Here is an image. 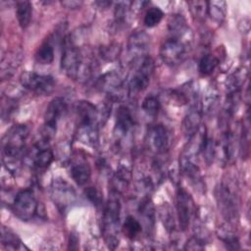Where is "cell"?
Listing matches in <instances>:
<instances>
[{
  "mask_svg": "<svg viewBox=\"0 0 251 251\" xmlns=\"http://www.w3.org/2000/svg\"><path fill=\"white\" fill-rule=\"evenodd\" d=\"M12 211L22 221H30L39 216V203L29 188L20 190L12 203Z\"/></svg>",
  "mask_w": 251,
  "mask_h": 251,
  "instance_id": "obj_7",
  "label": "cell"
},
{
  "mask_svg": "<svg viewBox=\"0 0 251 251\" xmlns=\"http://www.w3.org/2000/svg\"><path fill=\"white\" fill-rule=\"evenodd\" d=\"M21 84L27 90L37 95H48L55 88V79L52 75L37 74L35 72H25L20 76Z\"/></svg>",
  "mask_w": 251,
  "mask_h": 251,
  "instance_id": "obj_10",
  "label": "cell"
},
{
  "mask_svg": "<svg viewBox=\"0 0 251 251\" xmlns=\"http://www.w3.org/2000/svg\"><path fill=\"white\" fill-rule=\"evenodd\" d=\"M215 199L222 217L229 225H234L238 221V200L230 185L226 182L218 183L215 187Z\"/></svg>",
  "mask_w": 251,
  "mask_h": 251,
  "instance_id": "obj_5",
  "label": "cell"
},
{
  "mask_svg": "<svg viewBox=\"0 0 251 251\" xmlns=\"http://www.w3.org/2000/svg\"><path fill=\"white\" fill-rule=\"evenodd\" d=\"M207 15L217 24H222L226 15V3L225 1H208Z\"/></svg>",
  "mask_w": 251,
  "mask_h": 251,
  "instance_id": "obj_25",
  "label": "cell"
},
{
  "mask_svg": "<svg viewBox=\"0 0 251 251\" xmlns=\"http://www.w3.org/2000/svg\"><path fill=\"white\" fill-rule=\"evenodd\" d=\"M150 147L158 154H164L170 146V134L167 127L161 124L153 126L149 130Z\"/></svg>",
  "mask_w": 251,
  "mask_h": 251,
  "instance_id": "obj_18",
  "label": "cell"
},
{
  "mask_svg": "<svg viewBox=\"0 0 251 251\" xmlns=\"http://www.w3.org/2000/svg\"><path fill=\"white\" fill-rule=\"evenodd\" d=\"M51 198L60 212H66L76 200L74 187L63 178H54L50 185Z\"/></svg>",
  "mask_w": 251,
  "mask_h": 251,
  "instance_id": "obj_9",
  "label": "cell"
},
{
  "mask_svg": "<svg viewBox=\"0 0 251 251\" xmlns=\"http://www.w3.org/2000/svg\"><path fill=\"white\" fill-rule=\"evenodd\" d=\"M220 100V94L218 89L215 86H210L204 96H203V100L201 103V108H202V112L203 114L206 115H210L211 113H213L216 109V107L218 106Z\"/></svg>",
  "mask_w": 251,
  "mask_h": 251,
  "instance_id": "obj_24",
  "label": "cell"
},
{
  "mask_svg": "<svg viewBox=\"0 0 251 251\" xmlns=\"http://www.w3.org/2000/svg\"><path fill=\"white\" fill-rule=\"evenodd\" d=\"M76 136L79 142L94 146L98 142L99 125L102 123L99 109L88 101L76 105Z\"/></svg>",
  "mask_w": 251,
  "mask_h": 251,
  "instance_id": "obj_3",
  "label": "cell"
},
{
  "mask_svg": "<svg viewBox=\"0 0 251 251\" xmlns=\"http://www.w3.org/2000/svg\"><path fill=\"white\" fill-rule=\"evenodd\" d=\"M121 209L122 205L119 194L112 191L104 206L102 216V233L105 243L110 249H116L120 242Z\"/></svg>",
  "mask_w": 251,
  "mask_h": 251,
  "instance_id": "obj_4",
  "label": "cell"
},
{
  "mask_svg": "<svg viewBox=\"0 0 251 251\" xmlns=\"http://www.w3.org/2000/svg\"><path fill=\"white\" fill-rule=\"evenodd\" d=\"M205 238L200 237L198 235H194L192 237H190L188 239V241L185 244L184 249H188V250H201L204 249V245H205Z\"/></svg>",
  "mask_w": 251,
  "mask_h": 251,
  "instance_id": "obj_38",
  "label": "cell"
},
{
  "mask_svg": "<svg viewBox=\"0 0 251 251\" xmlns=\"http://www.w3.org/2000/svg\"><path fill=\"white\" fill-rule=\"evenodd\" d=\"M29 135V129L26 125L19 124L11 126L1 142L2 161L4 167L11 174H17L25 156V144Z\"/></svg>",
  "mask_w": 251,
  "mask_h": 251,
  "instance_id": "obj_1",
  "label": "cell"
},
{
  "mask_svg": "<svg viewBox=\"0 0 251 251\" xmlns=\"http://www.w3.org/2000/svg\"><path fill=\"white\" fill-rule=\"evenodd\" d=\"M95 86L99 91L105 92L110 99L117 100L123 94L125 80L118 72L112 71L101 75L96 80Z\"/></svg>",
  "mask_w": 251,
  "mask_h": 251,
  "instance_id": "obj_14",
  "label": "cell"
},
{
  "mask_svg": "<svg viewBox=\"0 0 251 251\" xmlns=\"http://www.w3.org/2000/svg\"><path fill=\"white\" fill-rule=\"evenodd\" d=\"M72 178L77 185L86 184L91 177V168L89 163L83 158H75L72 161L70 166Z\"/></svg>",
  "mask_w": 251,
  "mask_h": 251,
  "instance_id": "obj_20",
  "label": "cell"
},
{
  "mask_svg": "<svg viewBox=\"0 0 251 251\" xmlns=\"http://www.w3.org/2000/svg\"><path fill=\"white\" fill-rule=\"evenodd\" d=\"M190 41L191 36H169L160 47L162 61L170 67H176L182 63L188 55Z\"/></svg>",
  "mask_w": 251,
  "mask_h": 251,
  "instance_id": "obj_6",
  "label": "cell"
},
{
  "mask_svg": "<svg viewBox=\"0 0 251 251\" xmlns=\"http://www.w3.org/2000/svg\"><path fill=\"white\" fill-rule=\"evenodd\" d=\"M68 103L63 97H55L48 104L44 114V138H51L57 129L59 121L66 115Z\"/></svg>",
  "mask_w": 251,
  "mask_h": 251,
  "instance_id": "obj_11",
  "label": "cell"
},
{
  "mask_svg": "<svg viewBox=\"0 0 251 251\" xmlns=\"http://www.w3.org/2000/svg\"><path fill=\"white\" fill-rule=\"evenodd\" d=\"M1 233V243L5 248L11 250H20L25 248L22 240L18 237V235L9 228L3 226Z\"/></svg>",
  "mask_w": 251,
  "mask_h": 251,
  "instance_id": "obj_27",
  "label": "cell"
},
{
  "mask_svg": "<svg viewBox=\"0 0 251 251\" xmlns=\"http://www.w3.org/2000/svg\"><path fill=\"white\" fill-rule=\"evenodd\" d=\"M131 4H132L131 2H127V1L117 3L114 11V16H115V21L118 25H122L126 22Z\"/></svg>",
  "mask_w": 251,
  "mask_h": 251,
  "instance_id": "obj_34",
  "label": "cell"
},
{
  "mask_svg": "<svg viewBox=\"0 0 251 251\" xmlns=\"http://www.w3.org/2000/svg\"><path fill=\"white\" fill-rule=\"evenodd\" d=\"M176 207L179 228L185 231L195 214V204L189 192L180 186L176 189Z\"/></svg>",
  "mask_w": 251,
  "mask_h": 251,
  "instance_id": "obj_12",
  "label": "cell"
},
{
  "mask_svg": "<svg viewBox=\"0 0 251 251\" xmlns=\"http://www.w3.org/2000/svg\"><path fill=\"white\" fill-rule=\"evenodd\" d=\"M150 36L143 30H138L128 38L127 42V54L133 60L140 59L149 48Z\"/></svg>",
  "mask_w": 251,
  "mask_h": 251,
  "instance_id": "obj_17",
  "label": "cell"
},
{
  "mask_svg": "<svg viewBox=\"0 0 251 251\" xmlns=\"http://www.w3.org/2000/svg\"><path fill=\"white\" fill-rule=\"evenodd\" d=\"M159 214H160V218L161 221L164 225V226L166 227V229L168 230V232H172L175 229V218H174V214L172 212V209L170 207V205H168V203H164L159 210Z\"/></svg>",
  "mask_w": 251,
  "mask_h": 251,
  "instance_id": "obj_31",
  "label": "cell"
},
{
  "mask_svg": "<svg viewBox=\"0 0 251 251\" xmlns=\"http://www.w3.org/2000/svg\"><path fill=\"white\" fill-rule=\"evenodd\" d=\"M154 72V61L149 56H144L140 60L137 68L133 72L127 85L129 95H136L144 91L152 77Z\"/></svg>",
  "mask_w": 251,
  "mask_h": 251,
  "instance_id": "obj_8",
  "label": "cell"
},
{
  "mask_svg": "<svg viewBox=\"0 0 251 251\" xmlns=\"http://www.w3.org/2000/svg\"><path fill=\"white\" fill-rule=\"evenodd\" d=\"M35 61L38 64L49 65L54 61V47L50 39H46L35 52Z\"/></svg>",
  "mask_w": 251,
  "mask_h": 251,
  "instance_id": "obj_26",
  "label": "cell"
},
{
  "mask_svg": "<svg viewBox=\"0 0 251 251\" xmlns=\"http://www.w3.org/2000/svg\"><path fill=\"white\" fill-rule=\"evenodd\" d=\"M85 195L87 199L95 206H101L103 202V197L100 191L95 187H88L85 190Z\"/></svg>",
  "mask_w": 251,
  "mask_h": 251,
  "instance_id": "obj_37",
  "label": "cell"
},
{
  "mask_svg": "<svg viewBox=\"0 0 251 251\" xmlns=\"http://www.w3.org/2000/svg\"><path fill=\"white\" fill-rule=\"evenodd\" d=\"M142 230V225L141 223L136 220L132 216H127L125 220V223L123 225V232L124 234L129 238L134 239Z\"/></svg>",
  "mask_w": 251,
  "mask_h": 251,
  "instance_id": "obj_28",
  "label": "cell"
},
{
  "mask_svg": "<svg viewBox=\"0 0 251 251\" xmlns=\"http://www.w3.org/2000/svg\"><path fill=\"white\" fill-rule=\"evenodd\" d=\"M161 102L154 94L147 95L142 102V109L149 117H156L160 111Z\"/></svg>",
  "mask_w": 251,
  "mask_h": 251,
  "instance_id": "obj_30",
  "label": "cell"
},
{
  "mask_svg": "<svg viewBox=\"0 0 251 251\" xmlns=\"http://www.w3.org/2000/svg\"><path fill=\"white\" fill-rule=\"evenodd\" d=\"M16 16L20 26L25 29L32 18V5L29 1H18L16 3Z\"/></svg>",
  "mask_w": 251,
  "mask_h": 251,
  "instance_id": "obj_23",
  "label": "cell"
},
{
  "mask_svg": "<svg viewBox=\"0 0 251 251\" xmlns=\"http://www.w3.org/2000/svg\"><path fill=\"white\" fill-rule=\"evenodd\" d=\"M202 116L203 112L201 108V103L196 99L191 104L182 123L184 135L188 137V139L192 138L198 132L202 121Z\"/></svg>",
  "mask_w": 251,
  "mask_h": 251,
  "instance_id": "obj_16",
  "label": "cell"
},
{
  "mask_svg": "<svg viewBox=\"0 0 251 251\" xmlns=\"http://www.w3.org/2000/svg\"><path fill=\"white\" fill-rule=\"evenodd\" d=\"M131 174L130 171L126 167H120L117 172L115 173L112 182H113V190L114 192H117L118 194L124 192L128 187V184L130 182Z\"/></svg>",
  "mask_w": 251,
  "mask_h": 251,
  "instance_id": "obj_22",
  "label": "cell"
},
{
  "mask_svg": "<svg viewBox=\"0 0 251 251\" xmlns=\"http://www.w3.org/2000/svg\"><path fill=\"white\" fill-rule=\"evenodd\" d=\"M62 46L60 64L62 72L73 79H88L93 71V62L86 60L83 52L75 44L71 35L62 39Z\"/></svg>",
  "mask_w": 251,
  "mask_h": 251,
  "instance_id": "obj_2",
  "label": "cell"
},
{
  "mask_svg": "<svg viewBox=\"0 0 251 251\" xmlns=\"http://www.w3.org/2000/svg\"><path fill=\"white\" fill-rule=\"evenodd\" d=\"M194 153L188 148L185 150L179 160V168L182 174L187 177L190 183L198 190L204 189V181L199 167L194 161Z\"/></svg>",
  "mask_w": 251,
  "mask_h": 251,
  "instance_id": "obj_15",
  "label": "cell"
},
{
  "mask_svg": "<svg viewBox=\"0 0 251 251\" xmlns=\"http://www.w3.org/2000/svg\"><path fill=\"white\" fill-rule=\"evenodd\" d=\"M163 17L164 13L159 7H151L147 10L143 19V23L148 27H154L160 24Z\"/></svg>",
  "mask_w": 251,
  "mask_h": 251,
  "instance_id": "obj_32",
  "label": "cell"
},
{
  "mask_svg": "<svg viewBox=\"0 0 251 251\" xmlns=\"http://www.w3.org/2000/svg\"><path fill=\"white\" fill-rule=\"evenodd\" d=\"M219 65V59L213 54H205L199 61L198 70L202 75H210Z\"/></svg>",
  "mask_w": 251,
  "mask_h": 251,
  "instance_id": "obj_29",
  "label": "cell"
},
{
  "mask_svg": "<svg viewBox=\"0 0 251 251\" xmlns=\"http://www.w3.org/2000/svg\"><path fill=\"white\" fill-rule=\"evenodd\" d=\"M25 157H26L30 166L35 170L47 169L54 160L53 151L48 144V140L45 138L34 144L33 147L25 153Z\"/></svg>",
  "mask_w": 251,
  "mask_h": 251,
  "instance_id": "obj_13",
  "label": "cell"
},
{
  "mask_svg": "<svg viewBox=\"0 0 251 251\" xmlns=\"http://www.w3.org/2000/svg\"><path fill=\"white\" fill-rule=\"evenodd\" d=\"M219 237L221 238V240L224 242V244L227 249H230V250L240 249L238 238L229 229L223 228L219 233Z\"/></svg>",
  "mask_w": 251,
  "mask_h": 251,
  "instance_id": "obj_33",
  "label": "cell"
},
{
  "mask_svg": "<svg viewBox=\"0 0 251 251\" xmlns=\"http://www.w3.org/2000/svg\"><path fill=\"white\" fill-rule=\"evenodd\" d=\"M61 4L69 9H76V8L80 7L82 2H80V1H63V2H61Z\"/></svg>",
  "mask_w": 251,
  "mask_h": 251,
  "instance_id": "obj_39",
  "label": "cell"
},
{
  "mask_svg": "<svg viewBox=\"0 0 251 251\" xmlns=\"http://www.w3.org/2000/svg\"><path fill=\"white\" fill-rule=\"evenodd\" d=\"M188 6L190 8L191 14L196 19L201 20L205 18L207 15V2L206 1H190L188 2Z\"/></svg>",
  "mask_w": 251,
  "mask_h": 251,
  "instance_id": "obj_35",
  "label": "cell"
},
{
  "mask_svg": "<svg viewBox=\"0 0 251 251\" xmlns=\"http://www.w3.org/2000/svg\"><path fill=\"white\" fill-rule=\"evenodd\" d=\"M138 212L141 217L142 223L146 228L147 233H151L154 230L156 218H155V208L150 198L145 197L141 200L138 207Z\"/></svg>",
  "mask_w": 251,
  "mask_h": 251,
  "instance_id": "obj_21",
  "label": "cell"
},
{
  "mask_svg": "<svg viewBox=\"0 0 251 251\" xmlns=\"http://www.w3.org/2000/svg\"><path fill=\"white\" fill-rule=\"evenodd\" d=\"M120 54V47L119 45H109L102 47L100 49V55L107 61H113L115 60Z\"/></svg>",
  "mask_w": 251,
  "mask_h": 251,
  "instance_id": "obj_36",
  "label": "cell"
},
{
  "mask_svg": "<svg viewBox=\"0 0 251 251\" xmlns=\"http://www.w3.org/2000/svg\"><path fill=\"white\" fill-rule=\"evenodd\" d=\"M134 125V120L130 109L127 106H120L116 114V122L114 132L117 137H126Z\"/></svg>",
  "mask_w": 251,
  "mask_h": 251,
  "instance_id": "obj_19",
  "label": "cell"
}]
</instances>
